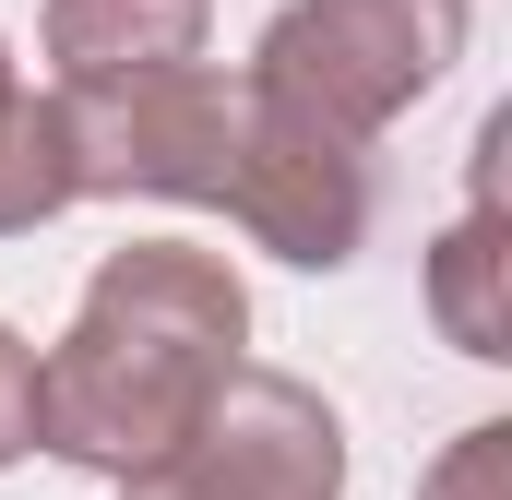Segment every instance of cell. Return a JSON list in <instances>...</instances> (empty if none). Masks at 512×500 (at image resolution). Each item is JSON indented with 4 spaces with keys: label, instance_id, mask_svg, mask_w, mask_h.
Segmentation results:
<instances>
[{
    "label": "cell",
    "instance_id": "9c48e42d",
    "mask_svg": "<svg viewBox=\"0 0 512 500\" xmlns=\"http://www.w3.org/2000/svg\"><path fill=\"white\" fill-rule=\"evenodd\" d=\"M417 500H512V429H501V417H489V429H465V441H453V465H441Z\"/></svg>",
    "mask_w": 512,
    "mask_h": 500
},
{
    "label": "cell",
    "instance_id": "3957f363",
    "mask_svg": "<svg viewBox=\"0 0 512 500\" xmlns=\"http://www.w3.org/2000/svg\"><path fill=\"white\" fill-rule=\"evenodd\" d=\"M453 60H465V0H298L262 36V84L358 143L405 96H429Z\"/></svg>",
    "mask_w": 512,
    "mask_h": 500
},
{
    "label": "cell",
    "instance_id": "277c9868",
    "mask_svg": "<svg viewBox=\"0 0 512 500\" xmlns=\"http://www.w3.org/2000/svg\"><path fill=\"white\" fill-rule=\"evenodd\" d=\"M334 489H346L334 405L274 370H227L215 405L191 417V441L155 477H131V500H334Z\"/></svg>",
    "mask_w": 512,
    "mask_h": 500
},
{
    "label": "cell",
    "instance_id": "ba28073f",
    "mask_svg": "<svg viewBox=\"0 0 512 500\" xmlns=\"http://www.w3.org/2000/svg\"><path fill=\"white\" fill-rule=\"evenodd\" d=\"M60 203H84V191H72L60 96H12V120H0V239H12V227H48Z\"/></svg>",
    "mask_w": 512,
    "mask_h": 500
},
{
    "label": "cell",
    "instance_id": "8fae6325",
    "mask_svg": "<svg viewBox=\"0 0 512 500\" xmlns=\"http://www.w3.org/2000/svg\"><path fill=\"white\" fill-rule=\"evenodd\" d=\"M12 96H24V84H12V60H0V120H12Z\"/></svg>",
    "mask_w": 512,
    "mask_h": 500
},
{
    "label": "cell",
    "instance_id": "7a4b0ae2",
    "mask_svg": "<svg viewBox=\"0 0 512 500\" xmlns=\"http://www.w3.org/2000/svg\"><path fill=\"white\" fill-rule=\"evenodd\" d=\"M60 131H72V191L227 203V167H239V84L203 72V60L96 72V84H60Z\"/></svg>",
    "mask_w": 512,
    "mask_h": 500
},
{
    "label": "cell",
    "instance_id": "52a82bcc",
    "mask_svg": "<svg viewBox=\"0 0 512 500\" xmlns=\"http://www.w3.org/2000/svg\"><path fill=\"white\" fill-rule=\"evenodd\" d=\"M48 60L72 84L155 72V60H203V0H48Z\"/></svg>",
    "mask_w": 512,
    "mask_h": 500
},
{
    "label": "cell",
    "instance_id": "8992f818",
    "mask_svg": "<svg viewBox=\"0 0 512 500\" xmlns=\"http://www.w3.org/2000/svg\"><path fill=\"white\" fill-rule=\"evenodd\" d=\"M501 155H512V120L477 131V215L441 239V274H429V298H441V334L465 346V358H512V310H501Z\"/></svg>",
    "mask_w": 512,
    "mask_h": 500
},
{
    "label": "cell",
    "instance_id": "6da1fadb",
    "mask_svg": "<svg viewBox=\"0 0 512 500\" xmlns=\"http://www.w3.org/2000/svg\"><path fill=\"white\" fill-rule=\"evenodd\" d=\"M239 334H251V298L215 250H179V239H143L120 250L72 334L36 358V441L96 465V477H155L191 417L215 405V381L239 370Z\"/></svg>",
    "mask_w": 512,
    "mask_h": 500
},
{
    "label": "cell",
    "instance_id": "5b68a950",
    "mask_svg": "<svg viewBox=\"0 0 512 500\" xmlns=\"http://www.w3.org/2000/svg\"><path fill=\"white\" fill-rule=\"evenodd\" d=\"M227 215H239L262 250H286V262H346L358 227H370V155H358V131L310 120L298 96H274V84L251 72V84H239Z\"/></svg>",
    "mask_w": 512,
    "mask_h": 500
},
{
    "label": "cell",
    "instance_id": "30bf717a",
    "mask_svg": "<svg viewBox=\"0 0 512 500\" xmlns=\"http://www.w3.org/2000/svg\"><path fill=\"white\" fill-rule=\"evenodd\" d=\"M12 453H36V346L24 334H0V465Z\"/></svg>",
    "mask_w": 512,
    "mask_h": 500
}]
</instances>
